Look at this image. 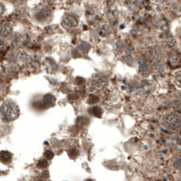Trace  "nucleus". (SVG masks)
Segmentation results:
<instances>
[{
    "mask_svg": "<svg viewBox=\"0 0 181 181\" xmlns=\"http://www.w3.org/2000/svg\"><path fill=\"white\" fill-rule=\"evenodd\" d=\"M19 108L11 100L4 101L0 106V118L5 122H11L19 116Z\"/></svg>",
    "mask_w": 181,
    "mask_h": 181,
    "instance_id": "obj_1",
    "label": "nucleus"
},
{
    "mask_svg": "<svg viewBox=\"0 0 181 181\" xmlns=\"http://www.w3.org/2000/svg\"><path fill=\"white\" fill-rule=\"evenodd\" d=\"M164 126L169 131L176 132L181 128V117L177 112H169L163 119Z\"/></svg>",
    "mask_w": 181,
    "mask_h": 181,
    "instance_id": "obj_2",
    "label": "nucleus"
},
{
    "mask_svg": "<svg viewBox=\"0 0 181 181\" xmlns=\"http://www.w3.org/2000/svg\"><path fill=\"white\" fill-rule=\"evenodd\" d=\"M79 24V18L73 14H66L62 19V26L65 29H73Z\"/></svg>",
    "mask_w": 181,
    "mask_h": 181,
    "instance_id": "obj_3",
    "label": "nucleus"
},
{
    "mask_svg": "<svg viewBox=\"0 0 181 181\" xmlns=\"http://www.w3.org/2000/svg\"><path fill=\"white\" fill-rule=\"evenodd\" d=\"M13 32V26L7 22L0 23V37L6 38L11 35Z\"/></svg>",
    "mask_w": 181,
    "mask_h": 181,
    "instance_id": "obj_4",
    "label": "nucleus"
},
{
    "mask_svg": "<svg viewBox=\"0 0 181 181\" xmlns=\"http://www.w3.org/2000/svg\"><path fill=\"white\" fill-rule=\"evenodd\" d=\"M12 154L8 151H2L0 153V160L5 163V164H8L11 162L12 160Z\"/></svg>",
    "mask_w": 181,
    "mask_h": 181,
    "instance_id": "obj_5",
    "label": "nucleus"
},
{
    "mask_svg": "<svg viewBox=\"0 0 181 181\" xmlns=\"http://www.w3.org/2000/svg\"><path fill=\"white\" fill-rule=\"evenodd\" d=\"M139 64H140V72L141 73H143V74L147 73L148 72V63H147L144 59H141V60L139 62Z\"/></svg>",
    "mask_w": 181,
    "mask_h": 181,
    "instance_id": "obj_6",
    "label": "nucleus"
},
{
    "mask_svg": "<svg viewBox=\"0 0 181 181\" xmlns=\"http://www.w3.org/2000/svg\"><path fill=\"white\" fill-rule=\"evenodd\" d=\"M94 77H95V79H93L92 81H93V83L97 86H99V85L102 86L104 82H107L105 76H103V75H97V76L95 75Z\"/></svg>",
    "mask_w": 181,
    "mask_h": 181,
    "instance_id": "obj_7",
    "label": "nucleus"
},
{
    "mask_svg": "<svg viewBox=\"0 0 181 181\" xmlns=\"http://www.w3.org/2000/svg\"><path fill=\"white\" fill-rule=\"evenodd\" d=\"M173 81H174L175 84H176L178 87L181 88V70L178 71V72H176V73H174Z\"/></svg>",
    "mask_w": 181,
    "mask_h": 181,
    "instance_id": "obj_8",
    "label": "nucleus"
},
{
    "mask_svg": "<svg viewBox=\"0 0 181 181\" xmlns=\"http://www.w3.org/2000/svg\"><path fill=\"white\" fill-rule=\"evenodd\" d=\"M49 15H50L49 9H48L47 7H45V8L42 9L41 11H39V13L37 14V19L42 20V17H43V19H45V18H46V17H47V16H49Z\"/></svg>",
    "mask_w": 181,
    "mask_h": 181,
    "instance_id": "obj_9",
    "label": "nucleus"
},
{
    "mask_svg": "<svg viewBox=\"0 0 181 181\" xmlns=\"http://www.w3.org/2000/svg\"><path fill=\"white\" fill-rule=\"evenodd\" d=\"M7 45V43L6 41H5L2 37H0V51L4 50Z\"/></svg>",
    "mask_w": 181,
    "mask_h": 181,
    "instance_id": "obj_10",
    "label": "nucleus"
},
{
    "mask_svg": "<svg viewBox=\"0 0 181 181\" xmlns=\"http://www.w3.org/2000/svg\"><path fill=\"white\" fill-rule=\"evenodd\" d=\"M175 101H176V104H177L178 106L181 107V93H179V94L176 95V100H175Z\"/></svg>",
    "mask_w": 181,
    "mask_h": 181,
    "instance_id": "obj_11",
    "label": "nucleus"
},
{
    "mask_svg": "<svg viewBox=\"0 0 181 181\" xmlns=\"http://www.w3.org/2000/svg\"><path fill=\"white\" fill-rule=\"evenodd\" d=\"M5 10H6V7H5V5L2 3V2H0V17L5 13Z\"/></svg>",
    "mask_w": 181,
    "mask_h": 181,
    "instance_id": "obj_12",
    "label": "nucleus"
},
{
    "mask_svg": "<svg viewBox=\"0 0 181 181\" xmlns=\"http://www.w3.org/2000/svg\"><path fill=\"white\" fill-rule=\"evenodd\" d=\"M45 156L46 159H52L53 157V154L51 151H46V153L45 154Z\"/></svg>",
    "mask_w": 181,
    "mask_h": 181,
    "instance_id": "obj_13",
    "label": "nucleus"
},
{
    "mask_svg": "<svg viewBox=\"0 0 181 181\" xmlns=\"http://www.w3.org/2000/svg\"><path fill=\"white\" fill-rule=\"evenodd\" d=\"M13 1L17 4H23V3L26 2V0H13Z\"/></svg>",
    "mask_w": 181,
    "mask_h": 181,
    "instance_id": "obj_14",
    "label": "nucleus"
},
{
    "mask_svg": "<svg viewBox=\"0 0 181 181\" xmlns=\"http://www.w3.org/2000/svg\"><path fill=\"white\" fill-rule=\"evenodd\" d=\"M0 100H1V92H0Z\"/></svg>",
    "mask_w": 181,
    "mask_h": 181,
    "instance_id": "obj_15",
    "label": "nucleus"
}]
</instances>
